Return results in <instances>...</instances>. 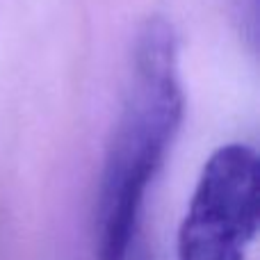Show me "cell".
I'll return each mask as SVG.
<instances>
[{
  "mask_svg": "<svg viewBox=\"0 0 260 260\" xmlns=\"http://www.w3.org/2000/svg\"><path fill=\"white\" fill-rule=\"evenodd\" d=\"M178 39L171 23L151 16L133 44L130 80L105 155L96 201V260H128L146 189L183 123Z\"/></svg>",
  "mask_w": 260,
  "mask_h": 260,
  "instance_id": "6da1fadb",
  "label": "cell"
},
{
  "mask_svg": "<svg viewBox=\"0 0 260 260\" xmlns=\"http://www.w3.org/2000/svg\"><path fill=\"white\" fill-rule=\"evenodd\" d=\"M258 178L249 144H224L208 157L180 221L178 260H247L260 224Z\"/></svg>",
  "mask_w": 260,
  "mask_h": 260,
  "instance_id": "7a4b0ae2",
  "label": "cell"
}]
</instances>
